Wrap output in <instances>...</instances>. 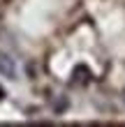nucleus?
<instances>
[{
    "label": "nucleus",
    "mask_w": 125,
    "mask_h": 127,
    "mask_svg": "<svg viewBox=\"0 0 125 127\" xmlns=\"http://www.w3.org/2000/svg\"><path fill=\"white\" fill-rule=\"evenodd\" d=\"M0 69H2L5 74H9V76L14 74V67H12L9 63H7V58H2V56H0Z\"/></svg>",
    "instance_id": "obj_1"
},
{
    "label": "nucleus",
    "mask_w": 125,
    "mask_h": 127,
    "mask_svg": "<svg viewBox=\"0 0 125 127\" xmlns=\"http://www.w3.org/2000/svg\"><path fill=\"white\" fill-rule=\"evenodd\" d=\"M0 97H2V90H0Z\"/></svg>",
    "instance_id": "obj_2"
}]
</instances>
